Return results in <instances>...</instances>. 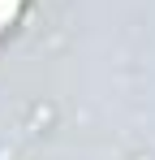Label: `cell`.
<instances>
[{
  "instance_id": "1",
  "label": "cell",
  "mask_w": 155,
  "mask_h": 160,
  "mask_svg": "<svg viewBox=\"0 0 155 160\" xmlns=\"http://www.w3.org/2000/svg\"><path fill=\"white\" fill-rule=\"evenodd\" d=\"M17 9H22V0H0V35L9 30V22L17 18Z\"/></svg>"
}]
</instances>
